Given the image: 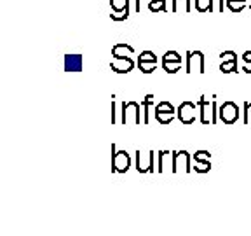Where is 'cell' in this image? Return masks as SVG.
<instances>
[{
  "instance_id": "obj_1",
  "label": "cell",
  "mask_w": 251,
  "mask_h": 236,
  "mask_svg": "<svg viewBox=\"0 0 251 236\" xmlns=\"http://www.w3.org/2000/svg\"><path fill=\"white\" fill-rule=\"evenodd\" d=\"M112 170L115 173H126L131 166V157L126 150H115V146H112Z\"/></svg>"
},
{
  "instance_id": "obj_2",
  "label": "cell",
  "mask_w": 251,
  "mask_h": 236,
  "mask_svg": "<svg viewBox=\"0 0 251 236\" xmlns=\"http://www.w3.org/2000/svg\"><path fill=\"white\" fill-rule=\"evenodd\" d=\"M218 118L225 122V124H234L239 119V107L234 102H225L224 105H220L218 109Z\"/></svg>"
},
{
  "instance_id": "obj_3",
  "label": "cell",
  "mask_w": 251,
  "mask_h": 236,
  "mask_svg": "<svg viewBox=\"0 0 251 236\" xmlns=\"http://www.w3.org/2000/svg\"><path fill=\"white\" fill-rule=\"evenodd\" d=\"M122 124L133 122V124H140V103L136 102H127L122 103Z\"/></svg>"
},
{
  "instance_id": "obj_4",
  "label": "cell",
  "mask_w": 251,
  "mask_h": 236,
  "mask_svg": "<svg viewBox=\"0 0 251 236\" xmlns=\"http://www.w3.org/2000/svg\"><path fill=\"white\" fill-rule=\"evenodd\" d=\"M199 107H201V122L202 124H215L216 122V103L211 102L209 103L208 100H206V96H201L199 100Z\"/></svg>"
},
{
  "instance_id": "obj_5",
  "label": "cell",
  "mask_w": 251,
  "mask_h": 236,
  "mask_svg": "<svg viewBox=\"0 0 251 236\" xmlns=\"http://www.w3.org/2000/svg\"><path fill=\"white\" fill-rule=\"evenodd\" d=\"M183 170L185 173H190L192 168H190V154L187 150H180V152L173 154V163H171V172L176 173Z\"/></svg>"
},
{
  "instance_id": "obj_6",
  "label": "cell",
  "mask_w": 251,
  "mask_h": 236,
  "mask_svg": "<svg viewBox=\"0 0 251 236\" xmlns=\"http://www.w3.org/2000/svg\"><path fill=\"white\" fill-rule=\"evenodd\" d=\"M197 116V105L192 102H183L178 107V119L181 124H192Z\"/></svg>"
},
{
  "instance_id": "obj_7",
  "label": "cell",
  "mask_w": 251,
  "mask_h": 236,
  "mask_svg": "<svg viewBox=\"0 0 251 236\" xmlns=\"http://www.w3.org/2000/svg\"><path fill=\"white\" fill-rule=\"evenodd\" d=\"M204 74V55L201 51H188L187 53V74Z\"/></svg>"
},
{
  "instance_id": "obj_8",
  "label": "cell",
  "mask_w": 251,
  "mask_h": 236,
  "mask_svg": "<svg viewBox=\"0 0 251 236\" xmlns=\"http://www.w3.org/2000/svg\"><path fill=\"white\" fill-rule=\"evenodd\" d=\"M136 170L140 173H149L153 172V150L147 154V157L138 150L136 152Z\"/></svg>"
},
{
  "instance_id": "obj_9",
  "label": "cell",
  "mask_w": 251,
  "mask_h": 236,
  "mask_svg": "<svg viewBox=\"0 0 251 236\" xmlns=\"http://www.w3.org/2000/svg\"><path fill=\"white\" fill-rule=\"evenodd\" d=\"M110 68L117 74H129L134 68V61L131 58H112Z\"/></svg>"
},
{
  "instance_id": "obj_10",
  "label": "cell",
  "mask_w": 251,
  "mask_h": 236,
  "mask_svg": "<svg viewBox=\"0 0 251 236\" xmlns=\"http://www.w3.org/2000/svg\"><path fill=\"white\" fill-rule=\"evenodd\" d=\"M82 67H84V58L80 55L65 56V70L67 72H80Z\"/></svg>"
},
{
  "instance_id": "obj_11",
  "label": "cell",
  "mask_w": 251,
  "mask_h": 236,
  "mask_svg": "<svg viewBox=\"0 0 251 236\" xmlns=\"http://www.w3.org/2000/svg\"><path fill=\"white\" fill-rule=\"evenodd\" d=\"M134 55V49L131 46H127L126 42H119L112 47V56L114 58H131Z\"/></svg>"
},
{
  "instance_id": "obj_12",
  "label": "cell",
  "mask_w": 251,
  "mask_h": 236,
  "mask_svg": "<svg viewBox=\"0 0 251 236\" xmlns=\"http://www.w3.org/2000/svg\"><path fill=\"white\" fill-rule=\"evenodd\" d=\"M192 0H173V12H190Z\"/></svg>"
},
{
  "instance_id": "obj_13",
  "label": "cell",
  "mask_w": 251,
  "mask_h": 236,
  "mask_svg": "<svg viewBox=\"0 0 251 236\" xmlns=\"http://www.w3.org/2000/svg\"><path fill=\"white\" fill-rule=\"evenodd\" d=\"M152 103H153V94H147L143 103H141V107H143V122H145V124L150 122V105H152Z\"/></svg>"
},
{
  "instance_id": "obj_14",
  "label": "cell",
  "mask_w": 251,
  "mask_h": 236,
  "mask_svg": "<svg viewBox=\"0 0 251 236\" xmlns=\"http://www.w3.org/2000/svg\"><path fill=\"white\" fill-rule=\"evenodd\" d=\"M110 7L114 12H122L129 9V0H110Z\"/></svg>"
},
{
  "instance_id": "obj_15",
  "label": "cell",
  "mask_w": 251,
  "mask_h": 236,
  "mask_svg": "<svg viewBox=\"0 0 251 236\" xmlns=\"http://www.w3.org/2000/svg\"><path fill=\"white\" fill-rule=\"evenodd\" d=\"M155 114H171V116H175V107H173L169 102H161V103H157V107H155Z\"/></svg>"
},
{
  "instance_id": "obj_16",
  "label": "cell",
  "mask_w": 251,
  "mask_h": 236,
  "mask_svg": "<svg viewBox=\"0 0 251 236\" xmlns=\"http://www.w3.org/2000/svg\"><path fill=\"white\" fill-rule=\"evenodd\" d=\"M196 9L199 12H211L215 11V5H213V0H196Z\"/></svg>"
},
{
  "instance_id": "obj_17",
  "label": "cell",
  "mask_w": 251,
  "mask_h": 236,
  "mask_svg": "<svg viewBox=\"0 0 251 236\" xmlns=\"http://www.w3.org/2000/svg\"><path fill=\"white\" fill-rule=\"evenodd\" d=\"M162 68H164L168 74H176L181 68V61H162Z\"/></svg>"
},
{
  "instance_id": "obj_18",
  "label": "cell",
  "mask_w": 251,
  "mask_h": 236,
  "mask_svg": "<svg viewBox=\"0 0 251 236\" xmlns=\"http://www.w3.org/2000/svg\"><path fill=\"white\" fill-rule=\"evenodd\" d=\"M149 9L152 12L166 11V0H150V2H149Z\"/></svg>"
},
{
  "instance_id": "obj_19",
  "label": "cell",
  "mask_w": 251,
  "mask_h": 236,
  "mask_svg": "<svg viewBox=\"0 0 251 236\" xmlns=\"http://www.w3.org/2000/svg\"><path fill=\"white\" fill-rule=\"evenodd\" d=\"M138 67L143 74H152L157 68V63H150V61H138Z\"/></svg>"
},
{
  "instance_id": "obj_20",
  "label": "cell",
  "mask_w": 251,
  "mask_h": 236,
  "mask_svg": "<svg viewBox=\"0 0 251 236\" xmlns=\"http://www.w3.org/2000/svg\"><path fill=\"white\" fill-rule=\"evenodd\" d=\"M220 70L224 74H230V72H237V61H227L220 65Z\"/></svg>"
},
{
  "instance_id": "obj_21",
  "label": "cell",
  "mask_w": 251,
  "mask_h": 236,
  "mask_svg": "<svg viewBox=\"0 0 251 236\" xmlns=\"http://www.w3.org/2000/svg\"><path fill=\"white\" fill-rule=\"evenodd\" d=\"M194 159H196V161L209 163L211 161V154H209L208 150H197L196 156H194Z\"/></svg>"
},
{
  "instance_id": "obj_22",
  "label": "cell",
  "mask_w": 251,
  "mask_h": 236,
  "mask_svg": "<svg viewBox=\"0 0 251 236\" xmlns=\"http://www.w3.org/2000/svg\"><path fill=\"white\" fill-rule=\"evenodd\" d=\"M138 61H150V63H157V56L152 51H143L138 58Z\"/></svg>"
},
{
  "instance_id": "obj_23",
  "label": "cell",
  "mask_w": 251,
  "mask_h": 236,
  "mask_svg": "<svg viewBox=\"0 0 251 236\" xmlns=\"http://www.w3.org/2000/svg\"><path fill=\"white\" fill-rule=\"evenodd\" d=\"M220 59L222 63H227V61H237V55L234 51H224L220 55Z\"/></svg>"
},
{
  "instance_id": "obj_24",
  "label": "cell",
  "mask_w": 251,
  "mask_h": 236,
  "mask_svg": "<svg viewBox=\"0 0 251 236\" xmlns=\"http://www.w3.org/2000/svg\"><path fill=\"white\" fill-rule=\"evenodd\" d=\"M127 16H129V9H126V11H122V12H114V11H112L110 18H112L114 21H124V20H127Z\"/></svg>"
},
{
  "instance_id": "obj_25",
  "label": "cell",
  "mask_w": 251,
  "mask_h": 236,
  "mask_svg": "<svg viewBox=\"0 0 251 236\" xmlns=\"http://www.w3.org/2000/svg\"><path fill=\"white\" fill-rule=\"evenodd\" d=\"M227 7L230 9L232 12H241L246 7V2H227Z\"/></svg>"
},
{
  "instance_id": "obj_26",
  "label": "cell",
  "mask_w": 251,
  "mask_h": 236,
  "mask_svg": "<svg viewBox=\"0 0 251 236\" xmlns=\"http://www.w3.org/2000/svg\"><path fill=\"white\" fill-rule=\"evenodd\" d=\"M162 61H181V56L176 51H168L162 56Z\"/></svg>"
},
{
  "instance_id": "obj_27",
  "label": "cell",
  "mask_w": 251,
  "mask_h": 236,
  "mask_svg": "<svg viewBox=\"0 0 251 236\" xmlns=\"http://www.w3.org/2000/svg\"><path fill=\"white\" fill-rule=\"evenodd\" d=\"M209 170H211V163L196 161V172H197V173H208Z\"/></svg>"
},
{
  "instance_id": "obj_28",
  "label": "cell",
  "mask_w": 251,
  "mask_h": 236,
  "mask_svg": "<svg viewBox=\"0 0 251 236\" xmlns=\"http://www.w3.org/2000/svg\"><path fill=\"white\" fill-rule=\"evenodd\" d=\"M166 156H168V150H161V152H159V168H157V172H164L166 170Z\"/></svg>"
},
{
  "instance_id": "obj_29",
  "label": "cell",
  "mask_w": 251,
  "mask_h": 236,
  "mask_svg": "<svg viewBox=\"0 0 251 236\" xmlns=\"http://www.w3.org/2000/svg\"><path fill=\"white\" fill-rule=\"evenodd\" d=\"M244 124H251V102L244 103Z\"/></svg>"
},
{
  "instance_id": "obj_30",
  "label": "cell",
  "mask_w": 251,
  "mask_h": 236,
  "mask_svg": "<svg viewBox=\"0 0 251 236\" xmlns=\"http://www.w3.org/2000/svg\"><path fill=\"white\" fill-rule=\"evenodd\" d=\"M173 118H175V116H171V114H155V119L161 122V124H169V122L173 121Z\"/></svg>"
},
{
  "instance_id": "obj_31",
  "label": "cell",
  "mask_w": 251,
  "mask_h": 236,
  "mask_svg": "<svg viewBox=\"0 0 251 236\" xmlns=\"http://www.w3.org/2000/svg\"><path fill=\"white\" fill-rule=\"evenodd\" d=\"M244 63H246V65H244L243 70L246 72V74H251V61H244Z\"/></svg>"
},
{
  "instance_id": "obj_32",
  "label": "cell",
  "mask_w": 251,
  "mask_h": 236,
  "mask_svg": "<svg viewBox=\"0 0 251 236\" xmlns=\"http://www.w3.org/2000/svg\"><path fill=\"white\" fill-rule=\"evenodd\" d=\"M243 59H244V61H251V51H246V53H244V55H243Z\"/></svg>"
},
{
  "instance_id": "obj_33",
  "label": "cell",
  "mask_w": 251,
  "mask_h": 236,
  "mask_svg": "<svg viewBox=\"0 0 251 236\" xmlns=\"http://www.w3.org/2000/svg\"><path fill=\"white\" fill-rule=\"evenodd\" d=\"M220 11H224V0H220Z\"/></svg>"
},
{
  "instance_id": "obj_34",
  "label": "cell",
  "mask_w": 251,
  "mask_h": 236,
  "mask_svg": "<svg viewBox=\"0 0 251 236\" xmlns=\"http://www.w3.org/2000/svg\"><path fill=\"white\" fill-rule=\"evenodd\" d=\"M227 2H246V0H227Z\"/></svg>"
},
{
  "instance_id": "obj_35",
  "label": "cell",
  "mask_w": 251,
  "mask_h": 236,
  "mask_svg": "<svg viewBox=\"0 0 251 236\" xmlns=\"http://www.w3.org/2000/svg\"><path fill=\"white\" fill-rule=\"evenodd\" d=\"M250 9H251V4H250Z\"/></svg>"
}]
</instances>
